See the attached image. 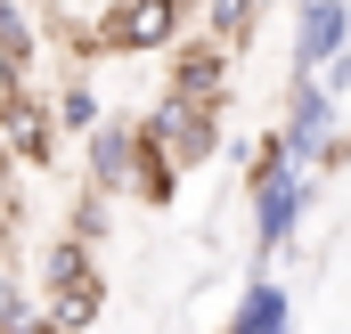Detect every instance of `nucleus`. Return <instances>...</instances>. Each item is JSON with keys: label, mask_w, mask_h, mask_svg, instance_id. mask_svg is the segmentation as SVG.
Segmentation results:
<instances>
[{"label": "nucleus", "mask_w": 351, "mask_h": 334, "mask_svg": "<svg viewBox=\"0 0 351 334\" xmlns=\"http://www.w3.org/2000/svg\"><path fill=\"white\" fill-rule=\"evenodd\" d=\"M262 16H269V0H204V8H196V25H204L213 41H229V49H245Z\"/></svg>", "instance_id": "9d476101"}, {"label": "nucleus", "mask_w": 351, "mask_h": 334, "mask_svg": "<svg viewBox=\"0 0 351 334\" xmlns=\"http://www.w3.org/2000/svg\"><path fill=\"white\" fill-rule=\"evenodd\" d=\"M164 90H180V98H204V106H221L229 98V41H172V74H164Z\"/></svg>", "instance_id": "0eeeda50"}, {"label": "nucleus", "mask_w": 351, "mask_h": 334, "mask_svg": "<svg viewBox=\"0 0 351 334\" xmlns=\"http://www.w3.org/2000/svg\"><path fill=\"white\" fill-rule=\"evenodd\" d=\"M139 164H147V139H139V123H90L82 131V171L98 196H131L139 188Z\"/></svg>", "instance_id": "39448f33"}, {"label": "nucleus", "mask_w": 351, "mask_h": 334, "mask_svg": "<svg viewBox=\"0 0 351 334\" xmlns=\"http://www.w3.org/2000/svg\"><path fill=\"white\" fill-rule=\"evenodd\" d=\"M196 8H204V0H106V8L90 16L74 41H82V49H98V57H156V49L188 41Z\"/></svg>", "instance_id": "f03ea898"}, {"label": "nucleus", "mask_w": 351, "mask_h": 334, "mask_svg": "<svg viewBox=\"0 0 351 334\" xmlns=\"http://www.w3.org/2000/svg\"><path fill=\"white\" fill-rule=\"evenodd\" d=\"M335 131H343V123H335V90L319 82V74H294V82H286V123H278V139H286L302 164L327 171L335 164Z\"/></svg>", "instance_id": "20e7f679"}, {"label": "nucleus", "mask_w": 351, "mask_h": 334, "mask_svg": "<svg viewBox=\"0 0 351 334\" xmlns=\"http://www.w3.org/2000/svg\"><path fill=\"white\" fill-rule=\"evenodd\" d=\"M49 114H58V131H74V139H82L90 123H98V82H82V74H74V82L49 98Z\"/></svg>", "instance_id": "9b49d317"}, {"label": "nucleus", "mask_w": 351, "mask_h": 334, "mask_svg": "<svg viewBox=\"0 0 351 334\" xmlns=\"http://www.w3.org/2000/svg\"><path fill=\"white\" fill-rule=\"evenodd\" d=\"M245 196H254V253H278V245H294V229H302L311 204H319V164H302V155L269 131L262 147L245 155Z\"/></svg>", "instance_id": "f257e3e1"}, {"label": "nucleus", "mask_w": 351, "mask_h": 334, "mask_svg": "<svg viewBox=\"0 0 351 334\" xmlns=\"http://www.w3.org/2000/svg\"><path fill=\"white\" fill-rule=\"evenodd\" d=\"M41 294V318H49V334H82L98 326V310H106V277L90 269V277H66V285H33Z\"/></svg>", "instance_id": "6e6552de"}, {"label": "nucleus", "mask_w": 351, "mask_h": 334, "mask_svg": "<svg viewBox=\"0 0 351 334\" xmlns=\"http://www.w3.org/2000/svg\"><path fill=\"white\" fill-rule=\"evenodd\" d=\"M229 334H294V302H286V285L254 277V285L237 294V318H229Z\"/></svg>", "instance_id": "1a4fd4ad"}, {"label": "nucleus", "mask_w": 351, "mask_h": 334, "mask_svg": "<svg viewBox=\"0 0 351 334\" xmlns=\"http://www.w3.org/2000/svg\"><path fill=\"white\" fill-rule=\"evenodd\" d=\"M335 49H351V0H294V74H319Z\"/></svg>", "instance_id": "423d86ee"}, {"label": "nucleus", "mask_w": 351, "mask_h": 334, "mask_svg": "<svg viewBox=\"0 0 351 334\" xmlns=\"http://www.w3.org/2000/svg\"><path fill=\"white\" fill-rule=\"evenodd\" d=\"M139 139L156 147V155H172L180 171L204 164V155H221V106H204V98H180V90H164L147 114H139Z\"/></svg>", "instance_id": "7ed1b4c3"}]
</instances>
